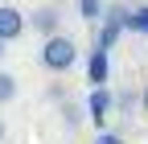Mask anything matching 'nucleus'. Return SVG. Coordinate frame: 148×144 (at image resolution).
Listing matches in <instances>:
<instances>
[{
    "mask_svg": "<svg viewBox=\"0 0 148 144\" xmlns=\"http://www.w3.org/2000/svg\"><path fill=\"white\" fill-rule=\"evenodd\" d=\"M4 45H8V41H4V37H0V58H4Z\"/></svg>",
    "mask_w": 148,
    "mask_h": 144,
    "instance_id": "obj_15",
    "label": "nucleus"
},
{
    "mask_svg": "<svg viewBox=\"0 0 148 144\" xmlns=\"http://www.w3.org/2000/svg\"><path fill=\"white\" fill-rule=\"evenodd\" d=\"M0 140H4V119H0Z\"/></svg>",
    "mask_w": 148,
    "mask_h": 144,
    "instance_id": "obj_16",
    "label": "nucleus"
},
{
    "mask_svg": "<svg viewBox=\"0 0 148 144\" xmlns=\"http://www.w3.org/2000/svg\"><path fill=\"white\" fill-rule=\"evenodd\" d=\"M119 41V29H111V25H103V33H99V49H111Z\"/></svg>",
    "mask_w": 148,
    "mask_h": 144,
    "instance_id": "obj_10",
    "label": "nucleus"
},
{
    "mask_svg": "<svg viewBox=\"0 0 148 144\" xmlns=\"http://www.w3.org/2000/svg\"><path fill=\"white\" fill-rule=\"evenodd\" d=\"M127 29L148 33V4H144V8H132V16H127Z\"/></svg>",
    "mask_w": 148,
    "mask_h": 144,
    "instance_id": "obj_9",
    "label": "nucleus"
},
{
    "mask_svg": "<svg viewBox=\"0 0 148 144\" xmlns=\"http://www.w3.org/2000/svg\"><path fill=\"white\" fill-rule=\"evenodd\" d=\"M111 107H115V99H111L103 86H95V91H90V99H86V119L103 128V123H107V115H111Z\"/></svg>",
    "mask_w": 148,
    "mask_h": 144,
    "instance_id": "obj_3",
    "label": "nucleus"
},
{
    "mask_svg": "<svg viewBox=\"0 0 148 144\" xmlns=\"http://www.w3.org/2000/svg\"><path fill=\"white\" fill-rule=\"evenodd\" d=\"M127 16H132V8H123V4H107L103 8V25H111V29H127Z\"/></svg>",
    "mask_w": 148,
    "mask_h": 144,
    "instance_id": "obj_6",
    "label": "nucleus"
},
{
    "mask_svg": "<svg viewBox=\"0 0 148 144\" xmlns=\"http://www.w3.org/2000/svg\"><path fill=\"white\" fill-rule=\"evenodd\" d=\"M29 25L41 33V37H49V33H58L62 12H58V8H33V12H29Z\"/></svg>",
    "mask_w": 148,
    "mask_h": 144,
    "instance_id": "obj_5",
    "label": "nucleus"
},
{
    "mask_svg": "<svg viewBox=\"0 0 148 144\" xmlns=\"http://www.w3.org/2000/svg\"><path fill=\"white\" fill-rule=\"evenodd\" d=\"M66 123H70V128L78 123V107H74V103H66Z\"/></svg>",
    "mask_w": 148,
    "mask_h": 144,
    "instance_id": "obj_13",
    "label": "nucleus"
},
{
    "mask_svg": "<svg viewBox=\"0 0 148 144\" xmlns=\"http://www.w3.org/2000/svg\"><path fill=\"white\" fill-rule=\"evenodd\" d=\"M95 144H123V136H119V132H99Z\"/></svg>",
    "mask_w": 148,
    "mask_h": 144,
    "instance_id": "obj_11",
    "label": "nucleus"
},
{
    "mask_svg": "<svg viewBox=\"0 0 148 144\" xmlns=\"http://www.w3.org/2000/svg\"><path fill=\"white\" fill-rule=\"evenodd\" d=\"M115 103H119V111H132V107H136V95H132V91H123Z\"/></svg>",
    "mask_w": 148,
    "mask_h": 144,
    "instance_id": "obj_12",
    "label": "nucleus"
},
{
    "mask_svg": "<svg viewBox=\"0 0 148 144\" xmlns=\"http://www.w3.org/2000/svg\"><path fill=\"white\" fill-rule=\"evenodd\" d=\"M107 74H111V62H107V49H90V58H86V78H90V86H103L107 82Z\"/></svg>",
    "mask_w": 148,
    "mask_h": 144,
    "instance_id": "obj_4",
    "label": "nucleus"
},
{
    "mask_svg": "<svg viewBox=\"0 0 148 144\" xmlns=\"http://www.w3.org/2000/svg\"><path fill=\"white\" fill-rule=\"evenodd\" d=\"M25 29H29V21H25V12H21V8L0 4V37H4V41H16Z\"/></svg>",
    "mask_w": 148,
    "mask_h": 144,
    "instance_id": "obj_2",
    "label": "nucleus"
},
{
    "mask_svg": "<svg viewBox=\"0 0 148 144\" xmlns=\"http://www.w3.org/2000/svg\"><path fill=\"white\" fill-rule=\"evenodd\" d=\"M140 107H144V111H148V86H144V91H140Z\"/></svg>",
    "mask_w": 148,
    "mask_h": 144,
    "instance_id": "obj_14",
    "label": "nucleus"
},
{
    "mask_svg": "<svg viewBox=\"0 0 148 144\" xmlns=\"http://www.w3.org/2000/svg\"><path fill=\"white\" fill-rule=\"evenodd\" d=\"M41 66L53 70V74H62V70H70L74 62H78V45H74V37H66V33H49V37L41 41Z\"/></svg>",
    "mask_w": 148,
    "mask_h": 144,
    "instance_id": "obj_1",
    "label": "nucleus"
},
{
    "mask_svg": "<svg viewBox=\"0 0 148 144\" xmlns=\"http://www.w3.org/2000/svg\"><path fill=\"white\" fill-rule=\"evenodd\" d=\"M78 16H82L86 25L103 21V0H78Z\"/></svg>",
    "mask_w": 148,
    "mask_h": 144,
    "instance_id": "obj_7",
    "label": "nucleus"
},
{
    "mask_svg": "<svg viewBox=\"0 0 148 144\" xmlns=\"http://www.w3.org/2000/svg\"><path fill=\"white\" fill-rule=\"evenodd\" d=\"M12 99H16V78L0 70V107H4V103H12Z\"/></svg>",
    "mask_w": 148,
    "mask_h": 144,
    "instance_id": "obj_8",
    "label": "nucleus"
}]
</instances>
